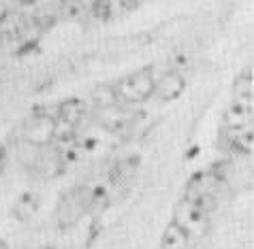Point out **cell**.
<instances>
[{
  "label": "cell",
  "instance_id": "cell-4",
  "mask_svg": "<svg viewBox=\"0 0 254 249\" xmlns=\"http://www.w3.org/2000/svg\"><path fill=\"white\" fill-rule=\"evenodd\" d=\"M88 209V190L86 188H79L64 198L60 202V211H58V217L64 226L75 224L77 219L83 215V211Z\"/></svg>",
  "mask_w": 254,
  "mask_h": 249
},
{
  "label": "cell",
  "instance_id": "cell-11",
  "mask_svg": "<svg viewBox=\"0 0 254 249\" xmlns=\"http://www.w3.org/2000/svg\"><path fill=\"white\" fill-rule=\"evenodd\" d=\"M92 98H94V102H96L98 109H111V106H116L120 102L116 90L111 88V85H101V88H96Z\"/></svg>",
  "mask_w": 254,
  "mask_h": 249
},
{
  "label": "cell",
  "instance_id": "cell-8",
  "mask_svg": "<svg viewBox=\"0 0 254 249\" xmlns=\"http://www.w3.org/2000/svg\"><path fill=\"white\" fill-rule=\"evenodd\" d=\"M190 243H192V239L175 222L167 224V228L160 237V249H190Z\"/></svg>",
  "mask_w": 254,
  "mask_h": 249
},
{
  "label": "cell",
  "instance_id": "cell-2",
  "mask_svg": "<svg viewBox=\"0 0 254 249\" xmlns=\"http://www.w3.org/2000/svg\"><path fill=\"white\" fill-rule=\"evenodd\" d=\"M173 222L178 224L190 239H203L209 230V213L203 211L196 202L188 200V198H182V200L175 204Z\"/></svg>",
  "mask_w": 254,
  "mask_h": 249
},
{
  "label": "cell",
  "instance_id": "cell-12",
  "mask_svg": "<svg viewBox=\"0 0 254 249\" xmlns=\"http://www.w3.org/2000/svg\"><path fill=\"white\" fill-rule=\"evenodd\" d=\"M252 70L246 68L242 75H237L235 83H233V98H252Z\"/></svg>",
  "mask_w": 254,
  "mask_h": 249
},
{
  "label": "cell",
  "instance_id": "cell-9",
  "mask_svg": "<svg viewBox=\"0 0 254 249\" xmlns=\"http://www.w3.org/2000/svg\"><path fill=\"white\" fill-rule=\"evenodd\" d=\"M229 137V143L231 147L239 153H252L254 149V130L252 126H246V128H235V130H224Z\"/></svg>",
  "mask_w": 254,
  "mask_h": 249
},
{
  "label": "cell",
  "instance_id": "cell-7",
  "mask_svg": "<svg viewBox=\"0 0 254 249\" xmlns=\"http://www.w3.org/2000/svg\"><path fill=\"white\" fill-rule=\"evenodd\" d=\"M132 113L120 109V106H111V109H101V126L111 134H124L128 128L135 124L132 122Z\"/></svg>",
  "mask_w": 254,
  "mask_h": 249
},
{
  "label": "cell",
  "instance_id": "cell-3",
  "mask_svg": "<svg viewBox=\"0 0 254 249\" xmlns=\"http://www.w3.org/2000/svg\"><path fill=\"white\" fill-rule=\"evenodd\" d=\"M254 117V106L252 98H233L231 104L224 111V130H235V128H246L252 126Z\"/></svg>",
  "mask_w": 254,
  "mask_h": 249
},
{
  "label": "cell",
  "instance_id": "cell-5",
  "mask_svg": "<svg viewBox=\"0 0 254 249\" xmlns=\"http://www.w3.org/2000/svg\"><path fill=\"white\" fill-rule=\"evenodd\" d=\"M184 88H186V79H184V75H182V70L171 68V70H167L160 79H156V83H154V94H156L160 100L171 102L182 96Z\"/></svg>",
  "mask_w": 254,
  "mask_h": 249
},
{
  "label": "cell",
  "instance_id": "cell-6",
  "mask_svg": "<svg viewBox=\"0 0 254 249\" xmlns=\"http://www.w3.org/2000/svg\"><path fill=\"white\" fill-rule=\"evenodd\" d=\"M56 134V119L52 117H34L26 124V141L32 145H45Z\"/></svg>",
  "mask_w": 254,
  "mask_h": 249
},
{
  "label": "cell",
  "instance_id": "cell-10",
  "mask_svg": "<svg viewBox=\"0 0 254 249\" xmlns=\"http://www.w3.org/2000/svg\"><path fill=\"white\" fill-rule=\"evenodd\" d=\"M86 115V102L83 100H77V98H70V100H64L60 104V113H58V122H64L75 126L83 119Z\"/></svg>",
  "mask_w": 254,
  "mask_h": 249
},
{
  "label": "cell",
  "instance_id": "cell-1",
  "mask_svg": "<svg viewBox=\"0 0 254 249\" xmlns=\"http://www.w3.org/2000/svg\"><path fill=\"white\" fill-rule=\"evenodd\" d=\"M154 83H156V77H154L152 70L141 68L130 75H124L122 79H118L114 90L120 102L139 104V102H145L154 94Z\"/></svg>",
  "mask_w": 254,
  "mask_h": 249
},
{
  "label": "cell",
  "instance_id": "cell-14",
  "mask_svg": "<svg viewBox=\"0 0 254 249\" xmlns=\"http://www.w3.org/2000/svg\"><path fill=\"white\" fill-rule=\"evenodd\" d=\"M139 2H141V0H118V4L122 6L124 11H132V9H137Z\"/></svg>",
  "mask_w": 254,
  "mask_h": 249
},
{
  "label": "cell",
  "instance_id": "cell-13",
  "mask_svg": "<svg viewBox=\"0 0 254 249\" xmlns=\"http://www.w3.org/2000/svg\"><path fill=\"white\" fill-rule=\"evenodd\" d=\"M24 209H26V213H24V222H26V219H30L32 213L37 211V196L34 194H24L22 198H19V202L15 207V215L19 217V213H22Z\"/></svg>",
  "mask_w": 254,
  "mask_h": 249
},
{
  "label": "cell",
  "instance_id": "cell-16",
  "mask_svg": "<svg viewBox=\"0 0 254 249\" xmlns=\"http://www.w3.org/2000/svg\"><path fill=\"white\" fill-rule=\"evenodd\" d=\"M0 249H9V247H6V243H4L2 239H0Z\"/></svg>",
  "mask_w": 254,
  "mask_h": 249
},
{
  "label": "cell",
  "instance_id": "cell-15",
  "mask_svg": "<svg viewBox=\"0 0 254 249\" xmlns=\"http://www.w3.org/2000/svg\"><path fill=\"white\" fill-rule=\"evenodd\" d=\"M9 15V9H6V2L4 0H0V24H2V19Z\"/></svg>",
  "mask_w": 254,
  "mask_h": 249
},
{
  "label": "cell",
  "instance_id": "cell-17",
  "mask_svg": "<svg viewBox=\"0 0 254 249\" xmlns=\"http://www.w3.org/2000/svg\"><path fill=\"white\" fill-rule=\"evenodd\" d=\"M24 4H32V2H37V0H22Z\"/></svg>",
  "mask_w": 254,
  "mask_h": 249
}]
</instances>
